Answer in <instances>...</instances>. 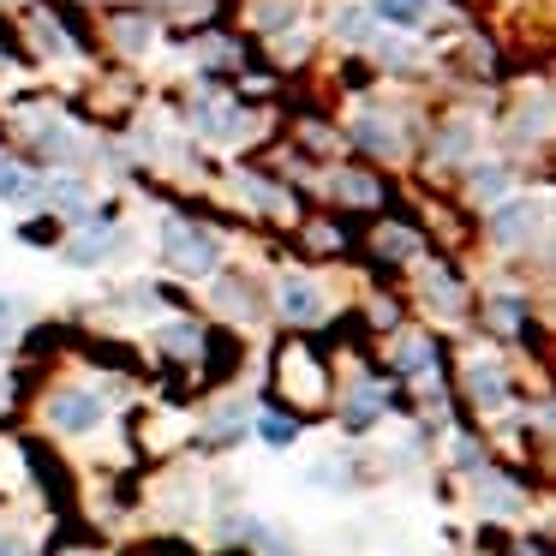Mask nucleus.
<instances>
[{
    "label": "nucleus",
    "mask_w": 556,
    "mask_h": 556,
    "mask_svg": "<svg viewBox=\"0 0 556 556\" xmlns=\"http://www.w3.org/2000/svg\"><path fill=\"white\" fill-rule=\"evenodd\" d=\"M383 252L407 257V252H413V233H383Z\"/></svg>",
    "instance_id": "obj_22"
},
{
    "label": "nucleus",
    "mask_w": 556,
    "mask_h": 556,
    "mask_svg": "<svg viewBox=\"0 0 556 556\" xmlns=\"http://www.w3.org/2000/svg\"><path fill=\"white\" fill-rule=\"evenodd\" d=\"M162 341H168L174 353H198V329H186V324H180V329H168Z\"/></svg>",
    "instance_id": "obj_21"
},
{
    "label": "nucleus",
    "mask_w": 556,
    "mask_h": 556,
    "mask_svg": "<svg viewBox=\"0 0 556 556\" xmlns=\"http://www.w3.org/2000/svg\"><path fill=\"white\" fill-rule=\"evenodd\" d=\"M336 192L348 198V204H371L377 186H371V180H359V174H336Z\"/></svg>",
    "instance_id": "obj_15"
},
{
    "label": "nucleus",
    "mask_w": 556,
    "mask_h": 556,
    "mask_svg": "<svg viewBox=\"0 0 556 556\" xmlns=\"http://www.w3.org/2000/svg\"><path fill=\"white\" fill-rule=\"evenodd\" d=\"M305 479H312V484H324V491H329V484H348V467H341V455H329L324 467H312Z\"/></svg>",
    "instance_id": "obj_18"
},
{
    "label": "nucleus",
    "mask_w": 556,
    "mask_h": 556,
    "mask_svg": "<svg viewBox=\"0 0 556 556\" xmlns=\"http://www.w3.org/2000/svg\"><path fill=\"white\" fill-rule=\"evenodd\" d=\"M240 425H245V407H240V401H222V407H216V419H210V431H216V437H228V431H240Z\"/></svg>",
    "instance_id": "obj_17"
},
{
    "label": "nucleus",
    "mask_w": 556,
    "mask_h": 556,
    "mask_svg": "<svg viewBox=\"0 0 556 556\" xmlns=\"http://www.w3.org/2000/svg\"><path fill=\"white\" fill-rule=\"evenodd\" d=\"M503 186H508V174H503V168H479V174H472V192H484V198H496Z\"/></svg>",
    "instance_id": "obj_20"
},
{
    "label": "nucleus",
    "mask_w": 556,
    "mask_h": 556,
    "mask_svg": "<svg viewBox=\"0 0 556 556\" xmlns=\"http://www.w3.org/2000/svg\"><path fill=\"white\" fill-rule=\"evenodd\" d=\"M341 37L365 42V37H371V13H365V7H348V13H341Z\"/></svg>",
    "instance_id": "obj_16"
},
{
    "label": "nucleus",
    "mask_w": 556,
    "mask_h": 556,
    "mask_svg": "<svg viewBox=\"0 0 556 556\" xmlns=\"http://www.w3.org/2000/svg\"><path fill=\"white\" fill-rule=\"evenodd\" d=\"M0 556H25V539H18V532H7V539H0Z\"/></svg>",
    "instance_id": "obj_26"
},
{
    "label": "nucleus",
    "mask_w": 556,
    "mask_h": 556,
    "mask_svg": "<svg viewBox=\"0 0 556 556\" xmlns=\"http://www.w3.org/2000/svg\"><path fill=\"white\" fill-rule=\"evenodd\" d=\"M30 30H37V49L42 54H73V42H66V30L54 25V18H37Z\"/></svg>",
    "instance_id": "obj_14"
},
{
    "label": "nucleus",
    "mask_w": 556,
    "mask_h": 556,
    "mask_svg": "<svg viewBox=\"0 0 556 556\" xmlns=\"http://www.w3.org/2000/svg\"><path fill=\"white\" fill-rule=\"evenodd\" d=\"M377 407H383V401H377V389H353L348 425H353V431H371V425H377Z\"/></svg>",
    "instance_id": "obj_7"
},
{
    "label": "nucleus",
    "mask_w": 556,
    "mask_h": 556,
    "mask_svg": "<svg viewBox=\"0 0 556 556\" xmlns=\"http://www.w3.org/2000/svg\"><path fill=\"white\" fill-rule=\"evenodd\" d=\"M532 228H539V204H503V210H496V228L491 233L503 245H520Z\"/></svg>",
    "instance_id": "obj_5"
},
{
    "label": "nucleus",
    "mask_w": 556,
    "mask_h": 556,
    "mask_svg": "<svg viewBox=\"0 0 556 556\" xmlns=\"http://www.w3.org/2000/svg\"><path fill=\"white\" fill-rule=\"evenodd\" d=\"M401 365H407V371H425V348H419V341H407V348H401Z\"/></svg>",
    "instance_id": "obj_23"
},
{
    "label": "nucleus",
    "mask_w": 556,
    "mask_h": 556,
    "mask_svg": "<svg viewBox=\"0 0 556 556\" xmlns=\"http://www.w3.org/2000/svg\"><path fill=\"white\" fill-rule=\"evenodd\" d=\"M359 144L365 150H383V156H389V150H401V138L389 132V121H359Z\"/></svg>",
    "instance_id": "obj_12"
},
{
    "label": "nucleus",
    "mask_w": 556,
    "mask_h": 556,
    "mask_svg": "<svg viewBox=\"0 0 556 556\" xmlns=\"http://www.w3.org/2000/svg\"><path fill=\"white\" fill-rule=\"evenodd\" d=\"M49 204H61V210H85V186H73V180L49 186Z\"/></svg>",
    "instance_id": "obj_19"
},
{
    "label": "nucleus",
    "mask_w": 556,
    "mask_h": 556,
    "mask_svg": "<svg viewBox=\"0 0 556 556\" xmlns=\"http://www.w3.org/2000/svg\"><path fill=\"white\" fill-rule=\"evenodd\" d=\"M257 431H264V443H269V448H288L293 437H300V425L281 419V413H264V419H257Z\"/></svg>",
    "instance_id": "obj_11"
},
{
    "label": "nucleus",
    "mask_w": 556,
    "mask_h": 556,
    "mask_svg": "<svg viewBox=\"0 0 556 556\" xmlns=\"http://www.w3.org/2000/svg\"><path fill=\"white\" fill-rule=\"evenodd\" d=\"M49 425H54V431H66V437H85V431H97V425H102V401L85 395V389H61V395L49 401Z\"/></svg>",
    "instance_id": "obj_2"
},
{
    "label": "nucleus",
    "mask_w": 556,
    "mask_h": 556,
    "mask_svg": "<svg viewBox=\"0 0 556 556\" xmlns=\"http://www.w3.org/2000/svg\"><path fill=\"white\" fill-rule=\"evenodd\" d=\"M37 198H42V180H37V174L0 156V204H37Z\"/></svg>",
    "instance_id": "obj_4"
},
{
    "label": "nucleus",
    "mask_w": 556,
    "mask_h": 556,
    "mask_svg": "<svg viewBox=\"0 0 556 556\" xmlns=\"http://www.w3.org/2000/svg\"><path fill=\"white\" fill-rule=\"evenodd\" d=\"M281 312H288L293 324H317V317H324V293H317L305 276H288L281 281Z\"/></svg>",
    "instance_id": "obj_3"
},
{
    "label": "nucleus",
    "mask_w": 556,
    "mask_h": 556,
    "mask_svg": "<svg viewBox=\"0 0 556 556\" xmlns=\"http://www.w3.org/2000/svg\"><path fill=\"white\" fill-rule=\"evenodd\" d=\"M114 42L126 54H144L150 49V18H114Z\"/></svg>",
    "instance_id": "obj_8"
},
{
    "label": "nucleus",
    "mask_w": 556,
    "mask_h": 556,
    "mask_svg": "<svg viewBox=\"0 0 556 556\" xmlns=\"http://www.w3.org/2000/svg\"><path fill=\"white\" fill-rule=\"evenodd\" d=\"M467 389L484 401V407H503V395H508L503 377H496V365H472V371H467Z\"/></svg>",
    "instance_id": "obj_6"
},
{
    "label": "nucleus",
    "mask_w": 556,
    "mask_h": 556,
    "mask_svg": "<svg viewBox=\"0 0 556 556\" xmlns=\"http://www.w3.org/2000/svg\"><path fill=\"white\" fill-rule=\"evenodd\" d=\"M0 401H7V383H0Z\"/></svg>",
    "instance_id": "obj_27"
},
{
    "label": "nucleus",
    "mask_w": 556,
    "mask_h": 556,
    "mask_svg": "<svg viewBox=\"0 0 556 556\" xmlns=\"http://www.w3.org/2000/svg\"><path fill=\"white\" fill-rule=\"evenodd\" d=\"M18 317H13V300H0V341H13Z\"/></svg>",
    "instance_id": "obj_24"
},
{
    "label": "nucleus",
    "mask_w": 556,
    "mask_h": 556,
    "mask_svg": "<svg viewBox=\"0 0 556 556\" xmlns=\"http://www.w3.org/2000/svg\"><path fill=\"white\" fill-rule=\"evenodd\" d=\"M515 317H520V300H496V324L515 329Z\"/></svg>",
    "instance_id": "obj_25"
},
{
    "label": "nucleus",
    "mask_w": 556,
    "mask_h": 556,
    "mask_svg": "<svg viewBox=\"0 0 556 556\" xmlns=\"http://www.w3.org/2000/svg\"><path fill=\"white\" fill-rule=\"evenodd\" d=\"M425 7L431 0H377V18H389V25H419Z\"/></svg>",
    "instance_id": "obj_10"
},
{
    "label": "nucleus",
    "mask_w": 556,
    "mask_h": 556,
    "mask_svg": "<svg viewBox=\"0 0 556 556\" xmlns=\"http://www.w3.org/2000/svg\"><path fill=\"white\" fill-rule=\"evenodd\" d=\"M198 121H204V132H216V138L240 132V126H233V109H222V102H204V109H198Z\"/></svg>",
    "instance_id": "obj_13"
},
{
    "label": "nucleus",
    "mask_w": 556,
    "mask_h": 556,
    "mask_svg": "<svg viewBox=\"0 0 556 556\" xmlns=\"http://www.w3.org/2000/svg\"><path fill=\"white\" fill-rule=\"evenodd\" d=\"M479 491L491 496V515H515V508H520V491H515V484H503V479H491V472H479Z\"/></svg>",
    "instance_id": "obj_9"
},
{
    "label": "nucleus",
    "mask_w": 556,
    "mask_h": 556,
    "mask_svg": "<svg viewBox=\"0 0 556 556\" xmlns=\"http://www.w3.org/2000/svg\"><path fill=\"white\" fill-rule=\"evenodd\" d=\"M162 252H168V269H180V276H210L222 264L216 233L192 228V222H168L162 228Z\"/></svg>",
    "instance_id": "obj_1"
}]
</instances>
